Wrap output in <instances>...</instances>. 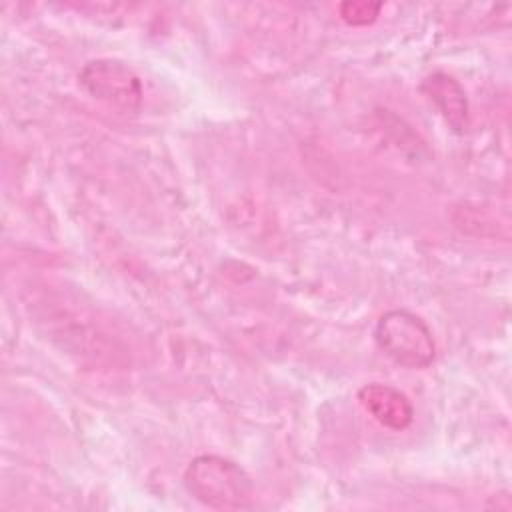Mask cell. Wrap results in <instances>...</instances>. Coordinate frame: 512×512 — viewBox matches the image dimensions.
<instances>
[{"label":"cell","instance_id":"5","mask_svg":"<svg viewBox=\"0 0 512 512\" xmlns=\"http://www.w3.org/2000/svg\"><path fill=\"white\" fill-rule=\"evenodd\" d=\"M420 92L438 108L444 122L456 132L464 134L470 126V108L462 84L446 74L432 72L420 82Z\"/></svg>","mask_w":512,"mask_h":512},{"label":"cell","instance_id":"1","mask_svg":"<svg viewBox=\"0 0 512 512\" xmlns=\"http://www.w3.org/2000/svg\"><path fill=\"white\" fill-rule=\"evenodd\" d=\"M186 492L208 508L244 510L254 504V484L248 472L230 458L200 454L182 476Z\"/></svg>","mask_w":512,"mask_h":512},{"label":"cell","instance_id":"4","mask_svg":"<svg viewBox=\"0 0 512 512\" xmlns=\"http://www.w3.org/2000/svg\"><path fill=\"white\" fill-rule=\"evenodd\" d=\"M358 402L378 424L396 432L406 430L414 420V406L410 398L390 384H364L358 390Z\"/></svg>","mask_w":512,"mask_h":512},{"label":"cell","instance_id":"3","mask_svg":"<svg viewBox=\"0 0 512 512\" xmlns=\"http://www.w3.org/2000/svg\"><path fill=\"white\" fill-rule=\"evenodd\" d=\"M80 86L96 100L122 112H136L144 100V86L132 66L118 58L88 60L78 72Z\"/></svg>","mask_w":512,"mask_h":512},{"label":"cell","instance_id":"2","mask_svg":"<svg viewBox=\"0 0 512 512\" xmlns=\"http://www.w3.org/2000/svg\"><path fill=\"white\" fill-rule=\"evenodd\" d=\"M378 348L398 366L410 370L428 368L436 358V342L428 324L410 310L384 312L374 328Z\"/></svg>","mask_w":512,"mask_h":512},{"label":"cell","instance_id":"6","mask_svg":"<svg viewBox=\"0 0 512 512\" xmlns=\"http://www.w3.org/2000/svg\"><path fill=\"white\" fill-rule=\"evenodd\" d=\"M382 10L380 2H366V0H350L338 6L340 18L350 26H368L372 24Z\"/></svg>","mask_w":512,"mask_h":512}]
</instances>
